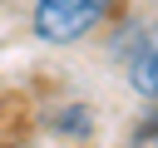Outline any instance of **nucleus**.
Returning a JSON list of instances; mask_svg holds the SVG:
<instances>
[{
  "instance_id": "obj_1",
  "label": "nucleus",
  "mask_w": 158,
  "mask_h": 148,
  "mask_svg": "<svg viewBox=\"0 0 158 148\" xmlns=\"http://www.w3.org/2000/svg\"><path fill=\"white\" fill-rule=\"evenodd\" d=\"M118 0H35L30 10V30L40 44H54V49H69L79 39H89L109 15H114Z\"/></svg>"
},
{
  "instance_id": "obj_2",
  "label": "nucleus",
  "mask_w": 158,
  "mask_h": 148,
  "mask_svg": "<svg viewBox=\"0 0 158 148\" xmlns=\"http://www.w3.org/2000/svg\"><path fill=\"white\" fill-rule=\"evenodd\" d=\"M123 84H128L138 99L158 104V25H143V30L133 35V44H128V54H123Z\"/></svg>"
},
{
  "instance_id": "obj_3",
  "label": "nucleus",
  "mask_w": 158,
  "mask_h": 148,
  "mask_svg": "<svg viewBox=\"0 0 158 148\" xmlns=\"http://www.w3.org/2000/svg\"><path fill=\"white\" fill-rule=\"evenodd\" d=\"M49 123H54V133H69V138H89V133H94V109H84V104H69V109H59Z\"/></svg>"
},
{
  "instance_id": "obj_4",
  "label": "nucleus",
  "mask_w": 158,
  "mask_h": 148,
  "mask_svg": "<svg viewBox=\"0 0 158 148\" xmlns=\"http://www.w3.org/2000/svg\"><path fill=\"white\" fill-rule=\"evenodd\" d=\"M128 148H158V104L138 118V128L128 133Z\"/></svg>"
}]
</instances>
